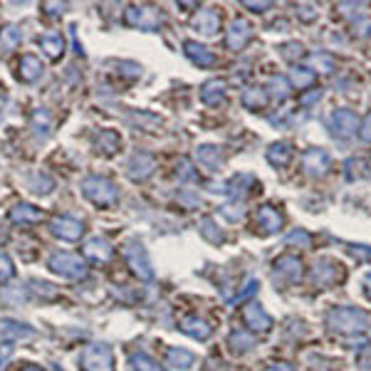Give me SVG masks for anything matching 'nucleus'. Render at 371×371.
<instances>
[{
	"mask_svg": "<svg viewBox=\"0 0 371 371\" xmlns=\"http://www.w3.org/2000/svg\"><path fill=\"white\" fill-rule=\"evenodd\" d=\"M252 37V30L250 25L245 23V20H235V23L230 25V30H228V37H225V45L230 49H242L245 47V42Z\"/></svg>",
	"mask_w": 371,
	"mask_h": 371,
	"instance_id": "obj_13",
	"label": "nucleus"
},
{
	"mask_svg": "<svg viewBox=\"0 0 371 371\" xmlns=\"http://www.w3.org/2000/svg\"><path fill=\"white\" fill-rule=\"evenodd\" d=\"M193 28L201 35H206V37H211V35H216V30L220 28V18H218V13L211 8L201 10V13L196 15V20H193Z\"/></svg>",
	"mask_w": 371,
	"mask_h": 371,
	"instance_id": "obj_16",
	"label": "nucleus"
},
{
	"mask_svg": "<svg viewBox=\"0 0 371 371\" xmlns=\"http://www.w3.org/2000/svg\"><path fill=\"white\" fill-rule=\"evenodd\" d=\"M119 143H122V139H119L117 131H112V129H104V131H99L97 146L102 148V153H114L119 148Z\"/></svg>",
	"mask_w": 371,
	"mask_h": 371,
	"instance_id": "obj_28",
	"label": "nucleus"
},
{
	"mask_svg": "<svg viewBox=\"0 0 371 371\" xmlns=\"http://www.w3.org/2000/svg\"><path fill=\"white\" fill-rule=\"evenodd\" d=\"M20 40H23V30H20L18 25H5V28L0 30V52L15 49L20 45Z\"/></svg>",
	"mask_w": 371,
	"mask_h": 371,
	"instance_id": "obj_25",
	"label": "nucleus"
},
{
	"mask_svg": "<svg viewBox=\"0 0 371 371\" xmlns=\"http://www.w3.org/2000/svg\"><path fill=\"white\" fill-rule=\"evenodd\" d=\"M292 156V148L287 146V143H275V146H270V151H267V161L272 163V166H285L287 161H290Z\"/></svg>",
	"mask_w": 371,
	"mask_h": 371,
	"instance_id": "obj_30",
	"label": "nucleus"
},
{
	"mask_svg": "<svg viewBox=\"0 0 371 371\" xmlns=\"http://www.w3.org/2000/svg\"><path fill=\"white\" fill-rule=\"evenodd\" d=\"M30 188H33V193H42V196H47V193L54 188V181L49 176H45V173H35L33 181H30Z\"/></svg>",
	"mask_w": 371,
	"mask_h": 371,
	"instance_id": "obj_32",
	"label": "nucleus"
},
{
	"mask_svg": "<svg viewBox=\"0 0 371 371\" xmlns=\"http://www.w3.org/2000/svg\"><path fill=\"white\" fill-rule=\"evenodd\" d=\"M112 252H114V247H112V242H109L107 237L94 235V237H89V240L84 242V255H87L89 260H94V262H107L109 257H112Z\"/></svg>",
	"mask_w": 371,
	"mask_h": 371,
	"instance_id": "obj_9",
	"label": "nucleus"
},
{
	"mask_svg": "<svg viewBox=\"0 0 371 371\" xmlns=\"http://www.w3.org/2000/svg\"><path fill=\"white\" fill-rule=\"evenodd\" d=\"M33 336V329L28 324H20L13 319H0V341H20Z\"/></svg>",
	"mask_w": 371,
	"mask_h": 371,
	"instance_id": "obj_14",
	"label": "nucleus"
},
{
	"mask_svg": "<svg viewBox=\"0 0 371 371\" xmlns=\"http://www.w3.org/2000/svg\"><path fill=\"white\" fill-rule=\"evenodd\" d=\"M275 270L280 272V275H287L290 280H300L302 275V262L297 260V257L292 255H282L275 260Z\"/></svg>",
	"mask_w": 371,
	"mask_h": 371,
	"instance_id": "obj_22",
	"label": "nucleus"
},
{
	"mask_svg": "<svg viewBox=\"0 0 371 371\" xmlns=\"http://www.w3.org/2000/svg\"><path fill=\"white\" fill-rule=\"evenodd\" d=\"M242 319H245V324L250 326L252 331H267L272 326L270 314H267L260 305H247L245 310H242Z\"/></svg>",
	"mask_w": 371,
	"mask_h": 371,
	"instance_id": "obj_11",
	"label": "nucleus"
},
{
	"mask_svg": "<svg viewBox=\"0 0 371 371\" xmlns=\"http://www.w3.org/2000/svg\"><path fill=\"white\" fill-rule=\"evenodd\" d=\"M329 324L339 331H364L369 329V317L351 307H339L329 312Z\"/></svg>",
	"mask_w": 371,
	"mask_h": 371,
	"instance_id": "obj_4",
	"label": "nucleus"
},
{
	"mask_svg": "<svg viewBox=\"0 0 371 371\" xmlns=\"http://www.w3.org/2000/svg\"><path fill=\"white\" fill-rule=\"evenodd\" d=\"M265 371H295V369H292L290 364H272V366H267Z\"/></svg>",
	"mask_w": 371,
	"mask_h": 371,
	"instance_id": "obj_42",
	"label": "nucleus"
},
{
	"mask_svg": "<svg viewBox=\"0 0 371 371\" xmlns=\"http://www.w3.org/2000/svg\"><path fill=\"white\" fill-rule=\"evenodd\" d=\"M287 242H302V245H310V235L307 232H292L290 237H287Z\"/></svg>",
	"mask_w": 371,
	"mask_h": 371,
	"instance_id": "obj_40",
	"label": "nucleus"
},
{
	"mask_svg": "<svg viewBox=\"0 0 371 371\" xmlns=\"http://www.w3.org/2000/svg\"><path fill=\"white\" fill-rule=\"evenodd\" d=\"M82 371H114V354L107 344H89L79 354Z\"/></svg>",
	"mask_w": 371,
	"mask_h": 371,
	"instance_id": "obj_3",
	"label": "nucleus"
},
{
	"mask_svg": "<svg viewBox=\"0 0 371 371\" xmlns=\"http://www.w3.org/2000/svg\"><path fill=\"white\" fill-rule=\"evenodd\" d=\"M302 166L310 173H324L326 168H329V156H326L324 151L312 148V151H307L305 156H302Z\"/></svg>",
	"mask_w": 371,
	"mask_h": 371,
	"instance_id": "obj_20",
	"label": "nucleus"
},
{
	"mask_svg": "<svg viewBox=\"0 0 371 371\" xmlns=\"http://www.w3.org/2000/svg\"><path fill=\"white\" fill-rule=\"evenodd\" d=\"M265 89H247L245 94H242V104H245L247 109H262L265 107Z\"/></svg>",
	"mask_w": 371,
	"mask_h": 371,
	"instance_id": "obj_31",
	"label": "nucleus"
},
{
	"mask_svg": "<svg viewBox=\"0 0 371 371\" xmlns=\"http://www.w3.org/2000/svg\"><path fill=\"white\" fill-rule=\"evenodd\" d=\"M361 136H364L366 141H371V114L366 117V122L361 124Z\"/></svg>",
	"mask_w": 371,
	"mask_h": 371,
	"instance_id": "obj_41",
	"label": "nucleus"
},
{
	"mask_svg": "<svg viewBox=\"0 0 371 371\" xmlns=\"http://www.w3.org/2000/svg\"><path fill=\"white\" fill-rule=\"evenodd\" d=\"M40 126H42V136H47L49 131V114L45 112V109H37L33 117V129L35 131H40Z\"/></svg>",
	"mask_w": 371,
	"mask_h": 371,
	"instance_id": "obj_35",
	"label": "nucleus"
},
{
	"mask_svg": "<svg viewBox=\"0 0 371 371\" xmlns=\"http://www.w3.org/2000/svg\"><path fill=\"white\" fill-rule=\"evenodd\" d=\"M49 270L57 272L59 277H67V280H84L89 272L87 262L82 260L79 255H74V252H52L47 260Z\"/></svg>",
	"mask_w": 371,
	"mask_h": 371,
	"instance_id": "obj_2",
	"label": "nucleus"
},
{
	"mask_svg": "<svg viewBox=\"0 0 371 371\" xmlns=\"http://www.w3.org/2000/svg\"><path fill=\"white\" fill-rule=\"evenodd\" d=\"M42 8H45V13H47L49 18H57V15L64 13V8H67V5H64V3H42Z\"/></svg>",
	"mask_w": 371,
	"mask_h": 371,
	"instance_id": "obj_39",
	"label": "nucleus"
},
{
	"mask_svg": "<svg viewBox=\"0 0 371 371\" xmlns=\"http://www.w3.org/2000/svg\"><path fill=\"white\" fill-rule=\"evenodd\" d=\"M366 290H369V297H371V272L366 275Z\"/></svg>",
	"mask_w": 371,
	"mask_h": 371,
	"instance_id": "obj_44",
	"label": "nucleus"
},
{
	"mask_svg": "<svg viewBox=\"0 0 371 371\" xmlns=\"http://www.w3.org/2000/svg\"><path fill=\"white\" fill-rule=\"evenodd\" d=\"M183 49H186V54L191 57V62H196L198 67H213V64H216V54L208 47H203V45L193 42V40L183 42Z\"/></svg>",
	"mask_w": 371,
	"mask_h": 371,
	"instance_id": "obj_15",
	"label": "nucleus"
},
{
	"mask_svg": "<svg viewBox=\"0 0 371 371\" xmlns=\"http://www.w3.org/2000/svg\"><path fill=\"white\" fill-rule=\"evenodd\" d=\"M255 223L265 232H277L282 228V216L272 206H262L260 211H257V216H255Z\"/></svg>",
	"mask_w": 371,
	"mask_h": 371,
	"instance_id": "obj_17",
	"label": "nucleus"
},
{
	"mask_svg": "<svg viewBox=\"0 0 371 371\" xmlns=\"http://www.w3.org/2000/svg\"><path fill=\"white\" fill-rule=\"evenodd\" d=\"M10 218H13L15 223H20V225H25V223H37L40 218H42V211L28 206V203H20V206H15L13 211H10Z\"/></svg>",
	"mask_w": 371,
	"mask_h": 371,
	"instance_id": "obj_24",
	"label": "nucleus"
},
{
	"mask_svg": "<svg viewBox=\"0 0 371 371\" xmlns=\"http://www.w3.org/2000/svg\"><path fill=\"white\" fill-rule=\"evenodd\" d=\"M131 366H134V371H163L161 366H158V361L151 359L146 351H134Z\"/></svg>",
	"mask_w": 371,
	"mask_h": 371,
	"instance_id": "obj_29",
	"label": "nucleus"
},
{
	"mask_svg": "<svg viewBox=\"0 0 371 371\" xmlns=\"http://www.w3.org/2000/svg\"><path fill=\"white\" fill-rule=\"evenodd\" d=\"M176 176H178V181H191V178H196V171H193L191 163H188L186 158H181L176 166Z\"/></svg>",
	"mask_w": 371,
	"mask_h": 371,
	"instance_id": "obj_38",
	"label": "nucleus"
},
{
	"mask_svg": "<svg viewBox=\"0 0 371 371\" xmlns=\"http://www.w3.org/2000/svg\"><path fill=\"white\" fill-rule=\"evenodd\" d=\"M178 326H181L183 334L193 336V339H201V341H206L213 331L211 326H208V322L198 319V317H186V319H181V324Z\"/></svg>",
	"mask_w": 371,
	"mask_h": 371,
	"instance_id": "obj_18",
	"label": "nucleus"
},
{
	"mask_svg": "<svg viewBox=\"0 0 371 371\" xmlns=\"http://www.w3.org/2000/svg\"><path fill=\"white\" fill-rule=\"evenodd\" d=\"M292 79H295L297 89H300V87H307V84H310L312 79H314V72H310V69L300 67V69H295V72H292Z\"/></svg>",
	"mask_w": 371,
	"mask_h": 371,
	"instance_id": "obj_37",
	"label": "nucleus"
},
{
	"mask_svg": "<svg viewBox=\"0 0 371 371\" xmlns=\"http://www.w3.org/2000/svg\"><path fill=\"white\" fill-rule=\"evenodd\" d=\"M242 5H245V8H257V10H260V8H267V3H242Z\"/></svg>",
	"mask_w": 371,
	"mask_h": 371,
	"instance_id": "obj_43",
	"label": "nucleus"
},
{
	"mask_svg": "<svg viewBox=\"0 0 371 371\" xmlns=\"http://www.w3.org/2000/svg\"><path fill=\"white\" fill-rule=\"evenodd\" d=\"M223 97H225V82H223V79H211V82L203 84L201 99H203L206 104L216 107V104L223 102Z\"/></svg>",
	"mask_w": 371,
	"mask_h": 371,
	"instance_id": "obj_19",
	"label": "nucleus"
},
{
	"mask_svg": "<svg viewBox=\"0 0 371 371\" xmlns=\"http://www.w3.org/2000/svg\"><path fill=\"white\" fill-rule=\"evenodd\" d=\"M49 230H52V235H57L59 240H67V242H77L79 237L84 235L82 220H77V218H69V216L52 218V223H49Z\"/></svg>",
	"mask_w": 371,
	"mask_h": 371,
	"instance_id": "obj_7",
	"label": "nucleus"
},
{
	"mask_svg": "<svg viewBox=\"0 0 371 371\" xmlns=\"http://www.w3.org/2000/svg\"><path fill=\"white\" fill-rule=\"evenodd\" d=\"M196 156H198V163H203V166H208L213 171V168H218L223 163V153L218 151L216 146H201L196 151Z\"/></svg>",
	"mask_w": 371,
	"mask_h": 371,
	"instance_id": "obj_27",
	"label": "nucleus"
},
{
	"mask_svg": "<svg viewBox=\"0 0 371 371\" xmlns=\"http://www.w3.org/2000/svg\"><path fill=\"white\" fill-rule=\"evenodd\" d=\"M156 168V158L151 153H134L126 163V173L131 181H146Z\"/></svg>",
	"mask_w": 371,
	"mask_h": 371,
	"instance_id": "obj_8",
	"label": "nucleus"
},
{
	"mask_svg": "<svg viewBox=\"0 0 371 371\" xmlns=\"http://www.w3.org/2000/svg\"><path fill=\"white\" fill-rule=\"evenodd\" d=\"M45 72V64L40 62L37 54H23L20 57V64H18V77L23 82H37Z\"/></svg>",
	"mask_w": 371,
	"mask_h": 371,
	"instance_id": "obj_10",
	"label": "nucleus"
},
{
	"mask_svg": "<svg viewBox=\"0 0 371 371\" xmlns=\"http://www.w3.org/2000/svg\"><path fill=\"white\" fill-rule=\"evenodd\" d=\"M252 344H255L252 334H245V331H232L230 334V346L235 351H245V349H250Z\"/></svg>",
	"mask_w": 371,
	"mask_h": 371,
	"instance_id": "obj_33",
	"label": "nucleus"
},
{
	"mask_svg": "<svg viewBox=\"0 0 371 371\" xmlns=\"http://www.w3.org/2000/svg\"><path fill=\"white\" fill-rule=\"evenodd\" d=\"M124 23H126L129 28H139V30H158L163 18L161 13H158V8H153V5H131V8H126V13H124Z\"/></svg>",
	"mask_w": 371,
	"mask_h": 371,
	"instance_id": "obj_5",
	"label": "nucleus"
},
{
	"mask_svg": "<svg viewBox=\"0 0 371 371\" xmlns=\"http://www.w3.org/2000/svg\"><path fill=\"white\" fill-rule=\"evenodd\" d=\"M201 232H203V237H208L211 242H220L223 240L220 230H216V225H213L211 218H203V220H201Z\"/></svg>",
	"mask_w": 371,
	"mask_h": 371,
	"instance_id": "obj_34",
	"label": "nucleus"
},
{
	"mask_svg": "<svg viewBox=\"0 0 371 371\" xmlns=\"http://www.w3.org/2000/svg\"><path fill=\"white\" fill-rule=\"evenodd\" d=\"M15 275V267H13V260L0 250V282H8L10 277Z\"/></svg>",
	"mask_w": 371,
	"mask_h": 371,
	"instance_id": "obj_36",
	"label": "nucleus"
},
{
	"mask_svg": "<svg viewBox=\"0 0 371 371\" xmlns=\"http://www.w3.org/2000/svg\"><path fill=\"white\" fill-rule=\"evenodd\" d=\"M250 188H255V178L252 176H247V173H240V176H235L232 178L230 183H228V188L225 191L230 193V196H245V193H250Z\"/></svg>",
	"mask_w": 371,
	"mask_h": 371,
	"instance_id": "obj_26",
	"label": "nucleus"
},
{
	"mask_svg": "<svg viewBox=\"0 0 371 371\" xmlns=\"http://www.w3.org/2000/svg\"><path fill=\"white\" fill-rule=\"evenodd\" d=\"M331 124H334V131H339V136H349L356 129V117L349 109H339L331 114Z\"/></svg>",
	"mask_w": 371,
	"mask_h": 371,
	"instance_id": "obj_21",
	"label": "nucleus"
},
{
	"mask_svg": "<svg viewBox=\"0 0 371 371\" xmlns=\"http://www.w3.org/2000/svg\"><path fill=\"white\" fill-rule=\"evenodd\" d=\"M193 359H196V356L186 349L171 346V349L166 351V366H171V369H181V371L188 369V366H193Z\"/></svg>",
	"mask_w": 371,
	"mask_h": 371,
	"instance_id": "obj_23",
	"label": "nucleus"
},
{
	"mask_svg": "<svg viewBox=\"0 0 371 371\" xmlns=\"http://www.w3.org/2000/svg\"><path fill=\"white\" fill-rule=\"evenodd\" d=\"M23 371H42V369H40V366H33V364H30V366H25Z\"/></svg>",
	"mask_w": 371,
	"mask_h": 371,
	"instance_id": "obj_45",
	"label": "nucleus"
},
{
	"mask_svg": "<svg viewBox=\"0 0 371 371\" xmlns=\"http://www.w3.org/2000/svg\"><path fill=\"white\" fill-rule=\"evenodd\" d=\"M82 193L99 208H112L119 203V188L104 176H87L82 181Z\"/></svg>",
	"mask_w": 371,
	"mask_h": 371,
	"instance_id": "obj_1",
	"label": "nucleus"
},
{
	"mask_svg": "<svg viewBox=\"0 0 371 371\" xmlns=\"http://www.w3.org/2000/svg\"><path fill=\"white\" fill-rule=\"evenodd\" d=\"M37 45L49 59H59L64 54V35L62 33H45L37 37Z\"/></svg>",
	"mask_w": 371,
	"mask_h": 371,
	"instance_id": "obj_12",
	"label": "nucleus"
},
{
	"mask_svg": "<svg viewBox=\"0 0 371 371\" xmlns=\"http://www.w3.org/2000/svg\"><path fill=\"white\" fill-rule=\"evenodd\" d=\"M124 257H126L129 267L131 272L139 277V280H151L153 277V267H151V260H148L146 250L139 240H129L124 245Z\"/></svg>",
	"mask_w": 371,
	"mask_h": 371,
	"instance_id": "obj_6",
	"label": "nucleus"
}]
</instances>
